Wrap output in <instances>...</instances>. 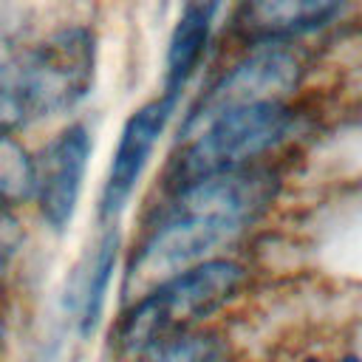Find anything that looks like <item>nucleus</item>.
<instances>
[{
	"mask_svg": "<svg viewBox=\"0 0 362 362\" xmlns=\"http://www.w3.org/2000/svg\"><path fill=\"white\" fill-rule=\"evenodd\" d=\"M272 195L274 178L249 167L209 175L175 189L173 204L133 255L124 288L147 294L164 280L212 260L209 252L255 223Z\"/></svg>",
	"mask_w": 362,
	"mask_h": 362,
	"instance_id": "obj_1",
	"label": "nucleus"
},
{
	"mask_svg": "<svg viewBox=\"0 0 362 362\" xmlns=\"http://www.w3.org/2000/svg\"><path fill=\"white\" fill-rule=\"evenodd\" d=\"M243 280V269L232 260H204L161 286L141 294L119 320L116 348L122 354L144 356L158 345L189 334V328L226 305Z\"/></svg>",
	"mask_w": 362,
	"mask_h": 362,
	"instance_id": "obj_2",
	"label": "nucleus"
},
{
	"mask_svg": "<svg viewBox=\"0 0 362 362\" xmlns=\"http://www.w3.org/2000/svg\"><path fill=\"white\" fill-rule=\"evenodd\" d=\"M288 130L291 110L283 102H260L218 113L184 133L187 144L170 170L173 184L181 189L209 175L243 170L252 158L277 147Z\"/></svg>",
	"mask_w": 362,
	"mask_h": 362,
	"instance_id": "obj_3",
	"label": "nucleus"
},
{
	"mask_svg": "<svg viewBox=\"0 0 362 362\" xmlns=\"http://www.w3.org/2000/svg\"><path fill=\"white\" fill-rule=\"evenodd\" d=\"M96 40L88 28H65L42 40L40 45L3 62V74L11 79L34 119L71 110L93 85Z\"/></svg>",
	"mask_w": 362,
	"mask_h": 362,
	"instance_id": "obj_4",
	"label": "nucleus"
},
{
	"mask_svg": "<svg viewBox=\"0 0 362 362\" xmlns=\"http://www.w3.org/2000/svg\"><path fill=\"white\" fill-rule=\"evenodd\" d=\"M297 76H300L297 59L277 45H266V48L255 51L252 57H246L243 62H238L229 74H223L209 88V93L187 116L184 133H189L192 127L204 124L206 119L226 113V110H235V107L260 105V102H280V96L288 88H294Z\"/></svg>",
	"mask_w": 362,
	"mask_h": 362,
	"instance_id": "obj_5",
	"label": "nucleus"
},
{
	"mask_svg": "<svg viewBox=\"0 0 362 362\" xmlns=\"http://www.w3.org/2000/svg\"><path fill=\"white\" fill-rule=\"evenodd\" d=\"M90 156V136L82 124L57 133L34 158V198L54 229L71 223Z\"/></svg>",
	"mask_w": 362,
	"mask_h": 362,
	"instance_id": "obj_6",
	"label": "nucleus"
},
{
	"mask_svg": "<svg viewBox=\"0 0 362 362\" xmlns=\"http://www.w3.org/2000/svg\"><path fill=\"white\" fill-rule=\"evenodd\" d=\"M173 110H175V96L161 93L130 113V119L122 127V136H119V144H116V153H113V161L107 167V178L102 187V206H99L102 215L113 218L127 204Z\"/></svg>",
	"mask_w": 362,
	"mask_h": 362,
	"instance_id": "obj_7",
	"label": "nucleus"
},
{
	"mask_svg": "<svg viewBox=\"0 0 362 362\" xmlns=\"http://www.w3.org/2000/svg\"><path fill=\"white\" fill-rule=\"evenodd\" d=\"M339 14L337 3L320 0H277V3H246L235 14V31L260 45H274L280 40L317 31Z\"/></svg>",
	"mask_w": 362,
	"mask_h": 362,
	"instance_id": "obj_8",
	"label": "nucleus"
},
{
	"mask_svg": "<svg viewBox=\"0 0 362 362\" xmlns=\"http://www.w3.org/2000/svg\"><path fill=\"white\" fill-rule=\"evenodd\" d=\"M215 6L212 3H189L184 6L167 45V62H164V93L178 99V90L187 85L192 71L198 68L209 31H212Z\"/></svg>",
	"mask_w": 362,
	"mask_h": 362,
	"instance_id": "obj_9",
	"label": "nucleus"
},
{
	"mask_svg": "<svg viewBox=\"0 0 362 362\" xmlns=\"http://www.w3.org/2000/svg\"><path fill=\"white\" fill-rule=\"evenodd\" d=\"M113 263H116V232H105L96 240L93 252L88 255V266L76 277V320L82 325V334H88L102 314Z\"/></svg>",
	"mask_w": 362,
	"mask_h": 362,
	"instance_id": "obj_10",
	"label": "nucleus"
},
{
	"mask_svg": "<svg viewBox=\"0 0 362 362\" xmlns=\"http://www.w3.org/2000/svg\"><path fill=\"white\" fill-rule=\"evenodd\" d=\"M34 195V158L11 141L0 139V209L17 206Z\"/></svg>",
	"mask_w": 362,
	"mask_h": 362,
	"instance_id": "obj_11",
	"label": "nucleus"
},
{
	"mask_svg": "<svg viewBox=\"0 0 362 362\" xmlns=\"http://www.w3.org/2000/svg\"><path fill=\"white\" fill-rule=\"evenodd\" d=\"M144 362H226V354L209 334H184L144 354Z\"/></svg>",
	"mask_w": 362,
	"mask_h": 362,
	"instance_id": "obj_12",
	"label": "nucleus"
},
{
	"mask_svg": "<svg viewBox=\"0 0 362 362\" xmlns=\"http://www.w3.org/2000/svg\"><path fill=\"white\" fill-rule=\"evenodd\" d=\"M28 122H31V116L25 110L23 96L17 93V88L0 68V139H11V133Z\"/></svg>",
	"mask_w": 362,
	"mask_h": 362,
	"instance_id": "obj_13",
	"label": "nucleus"
},
{
	"mask_svg": "<svg viewBox=\"0 0 362 362\" xmlns=\"http://www.w3.org/2000/svg\"><path fill=\"white\" fill-rule=\"evenodd\" d=\"M308 362H322V359H308ZM337 362H359L356 356H345V359H337Z\"/></svg>",
	"mask_w": 362,
	"mask_h": 362,
	"instance_id": "obj_14",
	"label": "nucleus"
},
{
	"mask_svg": "<svg viewBox=\"0 0 362 362\" xmlns=\"http://www.w3.org/2000/svg\"><path fill=\"white\" fill-rule=\"evenodd\" d=\"M0 339H3V320H0Z\"/></svg>",
	"mask_w": 362,
	"mask_h": 362,
	"instance_id": "obj_15",
	"label": "nucleus"
}]
</instances>
